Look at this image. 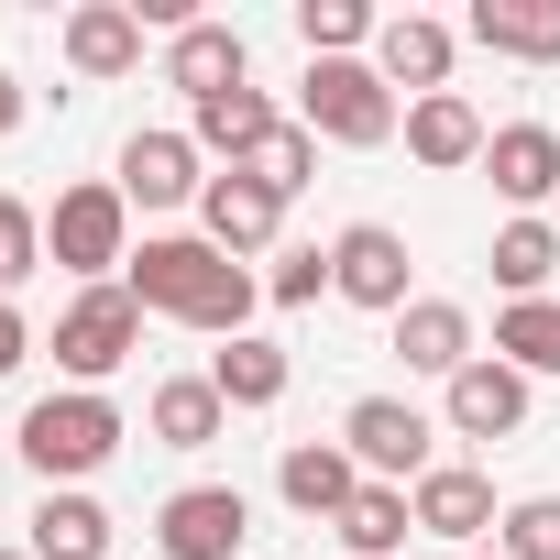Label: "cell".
Instances as JSON below:
<instances>
[{"instance_id": "obj_1", "label": "cell", "mask_w": 560, "mask_h": 560, "mask_svg": "<svg viewBox=\"0 0 560 560\" xmlns=\"http://www.w3.org/2000/svg\"><path fill=\"white\" fill-rule=\"evenodd\" d=\"M121 287H132V308L187 319V330H220V341H242V319L264 308V287H253L220 242H143L121 264Z\"/></svg>"}, {"instance_id": "obj_2", "label": "cell", "mask_w": 560, "mask_h": 560, "mask_svg": "<svg viewBox=\"0 0 560 560\" xmlns=\"http://www.w3.org/2000/svg\"><path fill=\"white\" fill-rule=\"evenodd\" d=\"M110 451H121V407H110V396L67 385V396H34V407H23V462L45 472V494L78 483V472H100Z\"/></svg>"}, {"instance_id": "obj_3", "label": "cell", "mask_w": 560, "mask_h": 560, "mask_svg": "<svg viewBox=\"0 0 560 560\" xmlns=\"http://www.w3.org/2000/svg\"><path fill=\"white\" fill-rule=\"evenodd\" d=\"M298 121H308L319 143L374 154V143H396V89H385L363 56H319V67H308V89H298Z\"/></svg>"}, {"instance_id": "obj_4", "label": "cell", "mask_w": 560, "mask_h": 560, "mask_svg": "<svg viewBox=\"0 0 560 560\" xmlns=\"http://www.w3.org/2000/svg\"><path fill=\"white\" fill-rule=\"evenodd\" d=\"M45 253L67 275H89V287H121V264H132V198L121 187H67L56 220H45Z\"/></svg>"}, {"instance_id": "obj_5", "label": "cell", "mask_w": 560, "mask_h": 560, "mask_svg": "<svg viewBox=\"0 0 560 560\" xmlns=\"http://www.w3.org/2000/svg\"><path fill=\"white\" fill-rule=\"evenodd\" d=\"M132 352H143V308H132V287H78V308L56 319V363L100 396Z\"/></svg>"}, {"instance_id": "obj_6", "label": "cell", "mask_w": 560, "mask_h": 560, "mask_svg": "<svg viewBox=\"0 0 560 560\" xmlns=\"http://www.w3.org/2000/svg\"><path fill=\"white\" fill-rule=\"evenodd\" d=\"M242 538H253L242 483H187V494L154 505V549L165 560H242Z\"/></svg>"}, {"instance_id": "obj_7", "label": "cell", "mask_w": 560, "mask_h": 560, "mask_svg": "<svg viewBox=\"0 0 560 560\" xmlns=\"http://www.w3.org/2000/svg\"><path fill=\"white\" fill-rule=\"evenodd\" d=\"M341 451H352L374 483H407V494L429 483V418H418L407 396H363V407L341 418Z\"/></svg>"}, {"instance_id": "obj_8", "label": "cell", "mask_w": 560, "mask_h": 560, "mask_svg": "<svg viewBox=\"0 0 560 560\" xmlns=\"http://www.w3.org/2000/svg\"><path fill=\"white\" fill-rule=\"evenodd\" d=\"M330 287H341L352 308H385V319H396V308H407V242H396L385 220H352V231L330 242Z\"/></svg>"}, {"instance_id": "obj_9", "label": "cell", "mask_w": 560, "mask_h": 560, "mask_svg": "<svg viewBox=\"0 0 560 560\" xmlns=\"http://www.w3.org/2000/svg\"><path fill=\"white\" fill-rule=\"evenodd\" d=\"M451 429H462V440H516V429H527V374L494 363V352H472V363L451 374Z\"/></svg>"}, {"instance_id": "obj_10", "label": "cell", "mask_w": 560, "mask_h": 560, "mask_svg": "<svg viewBox=\"0 0 560 560\" xmlns=\"http://www.w3.org/2000/svg\"><path fill=\"white\" fill-rule=\"evenodd\" d=\"M451 45H462L451 23H429V12H396V23L374 34V78H385V89H418V100H440V89H451Z\"/></svg>"}, {"instance_id": "obj_11", "label": "cell", "mask_w": 560, "mask_h": 560, "mask_svg": "<svg viewBox=\"0 0 560 560\" xmlns=\"http://www.w3.org/2000/svg\"><path fill=\"white\" fill-rule=\"evenodd\" d=\"M407 505H418V538H451V549H472V538L494 527V483H483L472 462H429V483H418Z\"/></svg>"}, {"instance_id": "obj_12", "label": "cell", "mask_w": 560, "mask_h": 560, "mask_svg": "<svg viewBox=\"0 0 560 560\" xmlns=\"http://www.w3.org/2000/svg\"><path fill=\"white\" fill-rule=\"evenodd\" d=\"M275 494H287L298 516H330V527H341V505L363 494V462H352L341 440H298L287 462H275Z\"/></svg>"}, {"instance_id": "obj_13", "label": "cell", "mask_w": 560, "mask_h": 560, "mask_svg": "<svg viewBox=\"0 0 560 560\" xmlns=\"http://www.w3.org/2000/svg\"><path fill=\"white\" fill-rule=\"evenodd\" d=\"M209 176H198V143L187 132H132L121 143V198L132 209H176V198H198Z\"/></svg>"}, {"instance_id": "obj_14", "label": "cell", "mask_w": 560, "mask_h": 560, "mask_svg": "<svg viewBox=\"0 0 560 560\" xmlns=\"http://www.w3.org/2000/svg\"><path fill=\"white\" fill-rule=\"evenodd\" d=\"M483 176H494V198H516V209L560 198V132H549V121H505V132L483 143Z\"/></svg>"}, {"instance_id": "obj_15", "label": "cell", "mask_w": 560, "mask_h": 560, "mask_svg": "<svg viewBox=\"0 0 560 560\" xmlns=\"http://www.w3.org/2000/svg\"><path fill=\"white\" fill-rule=\"evenodd\" d=\"M483 56H516V67H560V0H472L462 23Z\"/></svg>"}, {"instance_id": "obj_16", "label": "cell", "mask_w": 560, "mask_h": 560, "mask_svg": "<svg viewBox=\"0 0 560 560\" xmlns=\"http://www.w3.org/2000/svg\"><path fill=\"white\" fill-rule=\"evenodd\" d=\"M67 67H78V78H132V67H143V12H121V0L67 12Z\"/></svg>"}, {"instance_id": "obj_17", "label": "cell", "mask_w": 560, "mask_h": 560, "mask_svg": "<svg viewBox=\"0 0 560 560\" xmlns=\"http://www.w3.org/2000/svg\"><path fill=\"white\" fill-rule=\"evenodd\" d=\"M198 220H209V242H220V253H264V242H275V220H287V198H264V187L231 165V176H209V187H198Z\"/></svg>"}, {"instance_id": "obj_18", "label": "cell", "mask_w": 560, "mask_h": 560, "mask_svg": "<svg viewBox=\"0 0 560 560\" xmlns=\"http://www.w3.org/2000/svg\"><path fill=\"white\" fill-rule=\"evenodd\" d=\"M165 78H176V89H187V110H198V100L242 89V78H253V56H242V34H231V23H187V34L165 45Z\"/></svg>"}, {"instance_id": "obj_19", "label": "cell", "mask_w": 560, "mask_h": 560, "mask_svg": "<svg viewBox=\"0 0 560 560\" xmlns=\"http://www.w3.org/2000/svg\"><path fill=\"white\" fill-rule=\"evenodd\" d=\"M396 352H407V374H440V385H451V374L472 363V319H462L451 298H407V308H396Z\"/></svg>"}, {"instance_id": "obj_20", "label": "cell", "mask_w": 560, "mask_h": 560, "mask_svg": "<svg viewBox=\"0 0 560 560\" xmlns=\"http://www.w3.org/2000/svg\"><path fill=\"white\" fill-rule=\"evenodd\" d=\"M494 132H483V110L462 100V89H440V100H407V154L418 165H472Z\"/></svg>"}, {"instance_id": "obj_21", "label": "cell", "mask_w": 560, "mask_h": 560, "mask_svg": "<svg viewBox=\"0 0 560 560\" xmlns=\"http://www.w3.org/2000/svg\"><path fill=\"white\" fill-rule=\"evenodd\" d=\"M23 527H34V538H23L34 560H110V505H100V494H45Z\"/></svg>"}, {"instance_id": "obj_22", "label": "cell", "mask_w": 560, "mask_h": 560, "mask_svg": "<svg viewBox=\"0 0 560 560\" xmlns=\"http://www.w3.org/2000/svg\"><path fill=\"white\" fill-rule=\"evenodd\" d=\"M143 429H154L165 451H209V440L231 429V407H220V385H209V374H176V385H154Z\"/></svg>"}, {"instance_id": "obj_23", "label": "cell", "mask_w": 560, "mask_h": 560, "mask_svg": "<svg viewBox=\"0 0 560 560\" xmlns=\"http://www.w3.org/2000/svg\"><path fill=\"white\" fill-rule=\"evenodd\" d=\"M264 132H275L264 89H220V100H198V110H187V143H198V154H231V165H242Z\"/></svg>"}, {"instance_id": "obj_24", "label": "cell", "mask_w": 560, "mask_h": 560, "mask_svg": "<svg viewBox=\"0 0 560 560\" xmlns=\"http://www.w3.org/2000/svg\"><path fill=\"white\" fill-rule=\"evenodd\" d=\"M549 275H560V220H505V231H494V287L527 308Z\"/></svg>"}, {"instance_id": "obj_25", "label": "cell", "mask_w": 560, "mask_h": 560, "mask_svg": "<svg viewBox=\"0 0 560 560\" xmlns=\"http://www.w3.org/2000/svg\"><path fill=\"white\" fill-rule=\"evenodd\" d=\"M341 538H352L363 560H396V549L418 538V505H407V483H363V494L341 505Z\"/></svg>"}, {"instance_id": "obj_26", "label": "cell", "mask_w": 560, "mask_h": 560, "mask_svg": "<svg viewBox=\"0 0 560 560\" xmlns=\"http://www.w3.org/2000/svg\"><path fill=\"white\" fill-rule=\"evenodd\" d=\"M287 374H298V363L275 352V341H253V330H242V341H231V352L209 363V385H220V407H275V396H287Z\"/></svg>"}, {"instance_id": "obj_27", "label": "cell", "mask_w": 560, "mask_h": 560, "mask_svg": "<svg viewBox=\"0 0 560 560\" xmlns=\"http://www.w3.org/2000/svg\"><path fill=\"white\" fill-rule=\"evenodd\" d=\"M242 176H253L264 198H298V187L319 176V132H308V121H275V132L242 154Z\"/></svg>"}, {"instance_id": "obj_28", "label": "cell", "mask_w": 560, "mask_h": 560, "mask_svg": "<svg viewBox=\"0 0 560 560\" xmlns=\"http://www.w3.org/2000/svg\"><path fill=\"white\" fill-rule=\"evenodd\" d=\"M494 363H516V374H560V308H549V298L505 308V319H494Z\"/></svg>"}, {"instance_id": "obj_29", "label": "cell", "mask_w": 560, "mask_h": 560, "mask_svg": "<svg viewBox=\"0 0 560 560\" xmlns=\"http://www.w3.org/2000/svg\"><path fill=\"white\" fill-rule=\"evenodd\" d=\"M385 23L363 12V0H298V45H308V67L319 56H352V45H374Z\"/></svg>"}, {"instance_id": "obj_30", "label": "cell", "mask_w": 560, "mask_h": 560, "mask_svg": "<svg viewBox=\"0 0 560 560\" xmlns=\"http://www.w3.org/2000/svg\"><path fill=\"white\" fill-rule=\"evenodd\" d=\"M494 549H505V560H560V494L505 505V516H494Z\"/></svg>"}, {"instance_id": "obj_31", "label": "cell", "mask_w": 560, "mask_h": 560, "mask_svg": "<svg viewBox=\"0 0 560 560\" xmlns=\"http://www.w3.org/2000/svg\"><path fill=\"white\" fill-rule=\"evenodd\" d=\"M34 264H45V220H34L23 198H0V298H12Z\"/></svg>"}, {"instance_id": "obj_32", "label": "cell", "mask_w": 560, "mask_h": 560, "mask_svg": "<svg viewBox=\"0 0 560 560\" xmlns=\"http://www.w3.org/2000/svg\"><path fill=\"white\" fill-rule=\"evenodd\" d=\"M319 287H330V253H319V242H298L287 264H275V287H264V298H275V308H308Z\"/></svg>"}, {"instance_id": "obj_33", "label": "cell", "mask_w": 560, "mask_h": 560, "mask_svg": "<svg viewBox=\"0 0 560 560\" xmlns=\"http://www.w3.org/2000/svg\"><path fill=\"white\" fill-rule=\"evenodd\" d=\"M23 352H34V330H23V308H12V298H0V374H12Z\"/></svg>"}, {"instance_id": "obj_34", "label": "cell", "mask_w": 560, "mask_h": 560, "mask_svg": "<svg viewBox=\"0 0 560 560\" xmlns=\"http://www.w3.org/2000/svg\"><path fill=\"white\" fill-rule=\"evenodd\" d=\"M0 132H23V89L12 78H0Z\"/></svg>"}, {"instance_id": "obj_35", "label": "cell", "mask_w": 560, "mask_h": 560, "mask_svg": "<svg viewBox=\"0 0 560 560\" xmlns=\"http://www.w3.org/2000/svg\"><path fill=\"white\" fill-rule=\"evenodd\" d=\"M0 560H34V549H0Z\"/></svg>"}]
</instances>
